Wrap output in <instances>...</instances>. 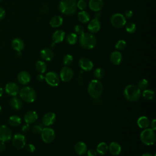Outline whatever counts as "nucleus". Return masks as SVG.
Wrapping results in <instances>:
<instances>
[{"mask_svg": "<svg viewBox=\"0 0 156 156\" xmlns=\"http://www.w3.org/2000/svg\"><path fill=\"white\" fill-rule=\"evenodd\" d=\"M123 95L126 99L130 102L137 101L141 97V90L139 88L133 84L127 85L123 91Z\"/></svg>", "mask_w": 156, "mask_h": 156, "instance_id": "1", "label": "nucleus"}, {"mask_svg": "<svg viewBox=\"0 0 156 156\" xmlns=\"http://www.w3.org/2000/svg\"><path fill=\"white\" fill-rule=\"evenodd\" d=\"M79 41L80 45L86 49H91L94 48L97 43L96 38L94 35L85 32L80 35Z\"/></svg>", "mask_w": 156, "mask_h": 156, "instance_id": "2", "label": "nucleus"}, {"mask_svg": "<svg viewBox=\"0 0 156 156\" xmlns=\"http://www.w3.org/2000/svg\"><path fill=\"white\" fill-rule=\"evenodd\" d=\"M87 91L89 95L94 99L99 98L103 91V85L98 79L91 80L88 85Z\"/></svg>", "mask_w": 156, "mask_h": 156, "instance_id": "3", "label": "nucleus"}, {"mask_svg": "<svg viewBox=\"0 0 156 156\" xmlns=\"http://www.w3.org/2000/svg\"><path fill=\"white\" fill-rule=\"evenodd\" d=\"M76 0H60L58 4V9L62 13L71 15L76 12Z\"/></svg>", "mask_w": 156, "mask_h": 156, "instance_id": "4", "label": "nucleus"}, {"mask_svg": "<svg viewBox=\"0 0 156 156\" xmlns=\"http://www.w3.org/2000/svg\"><path fill=\"white\" fill-rule=\"evenodd\" d=\"M21 99L27 103H32L36 99V92L34 88L29 86H25L19 91Z\"/></svg>", "mask_w": 156, "mask_h": 156, "instance_id": "5", "label": "nucleus"}, {"mask_svg": "<svg viewBox=\"0 0 156 156\" xmlns=\"http://www.w3.org/2000/svg\"><path fill=\"white\" fill-rule=\"evenodd\" d=\"M140 140L141 142L147 146L153 145L156 140L155 133L154 130L149 128L144 129L140 133Z\"/></svg>", "mask_w": 156, "mask_h": 156, "instance_id": "6", "label": "nucleus"}, {"mask_svg": "<svg viewBox=\"0 0 156 156\" xmlns=\"http://www.w3.org/2000/svg\"><path fill=\"white\" fill-rule=\"evenodd\" d=\"M41 137L44 143H51L55 138V131L51 127H44L41 132Z\"/></svg>", "mask_w": 156, "mask_h": 156, "instance_id": "7", "label": "nucleus"}, {"mask_svg": "<svg viewBox=\"0 0 156 156\" xmlns=\"http://www.w3.org/2000/svg\"><path fill=\"white\" fill-rule=\"evenodd\" d=\"M112 26L116 28H121L126 23V17L121 13H115L110 18Z\"/></svg>", "mask_w": 156, "mask_h": 156, "instance_id": "8", "label": "nucleus"}, {"mask_svg": "<svg viewBox=\"0 0 156 156\" xmlns=\"http://www.w3.org/2000/svg\"><path fill=\"white\" fill-rule=\"evenodd\" d=\"M12 144L16 149H23L26 144L25 136L20 133L15 134L12 137Z\"/></svg>", "mask_w": 156, "mask_h": 156, "instance_id": "9", "label": "nucleus"}, {"mask_svg": "<svg viewBox=\"0 0 156 156\" xmlns=\"http://www.w3.org/2000/svg\"><path fill=\"white\" fill-rule=\"evenodd\" d=\"M44 80L51 87H57L58 85L60 79V77L54 71H49L45 75Z\"/></svg>", "mask_w": 156, "mask_h": 156, "instance_id": "10", "label": "nucleus"}, {"mask_svg": "<svg viewBox=\"0 0 156 156\" xmlns=\"http://www.w3.org/2000/svg\"><path fill=\"white\" fill-rule=\"evenodd\" d=\"M73 76L74 73L73 69L68 66H65L60 71V79L65 82L70 81L73 78Z\"/></svg>", "mask_w": 156, "mask_h": 156, "instance_id": "11", "label": "nucleus"}, {"mask_svg": "<svg viewBox=\"0 0 156 156\" xmlns=\"http://www.w3.org/2000/svg\"><path fill=\"white\" fill-rule=\"evenodd\" d=\"M12 131L5 125L0 126V141L7 142L12 139Z\"/></svg>", "mask_w": 156, "mask_h": 156, "instance_id": "12", "label": "nucleus"}, {"mask_svg": "<svg viewBox=\"0 0 156 156\" xmlns=\"http://www.w3.org/2000/svg\"><path fill=\"white\" fill-rule=\"evenodd\" d=\"M6 93L11 96H16L19 93V87L15 82H9L5 86Z\"/></svg>", "mask_w": 156, "mask_h": 156, "instance_id": "13", "label": "nucleus"}, {"mask_svg": "<svg viewBox=\"0 0 156 156\" xmlns=\"http://www.w3.org/2000/svg\"><path fill=\"white\" fill-rule=\"evenodd\" d=\"M56 119L55 114L54 112H48L44 115L42 118V124L46 126L49 127L52 125Z\"/></svg>", "mask_w": 156, "mask_h": 156, "instance_id": "14", "label": "nucleus"}, {"mask_svg": "<svg viewBox=\"0 0 156 156\" xmlns=\"http://www.w3.org/2000/svg\"><path fill=\"white\" fill-rule=\"evenodd\" d=\"M79 65L85 71H90L93 68V62L88 58L82 57L79 60Z\"/></svg>", "mask_w": 156, "mask_h": 156, "instance_id": "15", "label": "nucleus"}, {"mask_svg": "<svg viewBox=\"0 0 156 156\" xmlns=\"http://www.w3.org/2000/svg\"><path fill=\"white\" fill-rule=\"evenodd\" d=\"M17 79L20 84L26 85L30 82L31 77L28 72L26 71H22L18 73L17 76Z\"/></svg>", "mask_w": 156, "mask_h": 156, "instance_id": "16", "label": "nucleus"}, {"mask_svg": "<svg viewBox=\"0 0 156 156\" xmlns=\"http://www.w3.org/2000/svg\"><path fill=\"white\" fill-rule=\"evenodd\" d=\"M87 28L88 30L92 34L98 32L101 29V23L99 20L95 18L91 20L88 24Z\"/></svg>", "mask_w": 156, "mask_h": 156, "instance_id": "17", "label": "nucleus"}, {"mask_svg": "<svg viewBox=\"0 0 156 156\" xmlns=\"http://www.w3.org/2000/svg\"><path fill=\"white\" fill-rule=\"evenodd\" d=\"M38 119V115L36 112L30 110L26 113L24 116V119L27 124L34 123Z\"/></svg>", "mask_w": 156, "mask_h": 156, "instance_id": "18", "label": "nucleus"}, {"mask_svg": "<svg viewBox=\"0 0 156 156\" xmlns=\"http://www.w3.org/2000/svg\"><path fill=\"white\" fill-rule=\"evenodd\" d=\"M108 151L112 155L117 156L119 155L121 152V146L118 142L113 141L110 143L108 146Z\"/></svg>", "mask_w": 156, "mask_h": 156, "instance_id": "19", "label": "nucleus"}, {"mask_svg": "<svg viewBox=\"0 0 156 156\" xmlns=\"http://www.w3.org/2000/svg\"><path fill=\"white\" fill-rule=\"evenodd\" d=\"M74 151L77 155H84L87 153V146L84 142L79 141L74 146Z\"/></svg>", "mask_w": 156, "mask_h": 156, "instance_id": "20", "label": "nucleus"}, {"mask_svg": "<svg viewBox=\"0 0 156 156\" xmlns=\"http://www.w3.org/2000/svg\"><path fill=\"white\" fill-rule=\"evenodd\" d=\"M88 5L91 10L99 12L103 7L104 3L102 0H90Z\"/></svg>", "mask_w": 156, "mask_h": 156, "instance_id": "21", "label": "nucleus"}, {"mask_svg": "<svg viewBox=\"0 0 156 156\" xmlns=\"http://www.w3.org/2000/svg\"><path fill=\"white\" fill-rule=\"evenodd\" d=\"M110 59L111 62L115 65H118L121 63L122 60V56L120 52L118 51H113L111 53Z\"/></svg>", "mask_w": 156, "mask_h": 156, "instance_id": "22", "label": "nucleus"}, {"mask_svg": "<svg viewBox=\"0 0 156 156\" xmlns=\"http://www.w3.org/2000/svg\"><path fill=\"white\" fill-rule=\"evenodd\" d=\"M24 46V44L23 41L19 38H14L12 41V47L13 49L17 51L18 52H20L23 49Z\"/></svg>", "mask_w": 156, "mask_h": 156, "instance_id": "23", "label": "nucleus"}, {"mask_svg": "<svg viewBox=\"0 0 156 156\" xmlns=\"http://www.w3.org/2000/svg\"><path fill=\"white\" fill-rule=\"evenodd\" d=\"M40 56L45 61H51L54 57V52L51 49L44 48L40 51Z\"/></svg>", "mask_w": 156, "mask_h": 156, "instance_id": "24", "label": "nucleus"}, {"mask_svg": "<svg viewBox=\"0 0 156 156\" xmlns=\"http://www.w3.org/2000/svg\"><path fill=\"white\" fill-rule=\"evenodd\" d=\"M65 36V33L63 30H57L53 33L52 35V39L54 43H60L63 40Z\"/></svg>", "mask_w": 156, "mask_h": 156, "instance_id": "25", "label": "nucleus"}, {"mask_svg": "<svg viewBox=\"0 0 156 156\" xmlns=\"http://www.w3.org/2000/svg\"><path fill=\"white\" fill-rule=\"evenodd\" d=\"M137 125L141 129H146L150 125V120L145 116H140L137 119Z\"/></svg>", "mask_w": 156, "mask_h": 156, "instance_id": "26", "label": "nucleus"}, {"mask_svg": "<svg viewBox=\"0 0 156 156\" xmlns=\"http://www.w3.org/2000/svg\"><path fill=\"white\" fill-rule=\"evenodd\" d=\"M11 107L15 110H20L23 106V102L20 98L16 96H13L10 101Z\"/></svg>", "mask_w": 156, "mask_h": 156, "instance_id": "27", "label": "nucleus"}, {"mask_svg": "<svg viewBox=\"0 0 156 156\" xmlns=\"http://www.w3.org/2000/svg\"><path fill=\"white\" fill-rule=\"evenodd\" d=\"M63 18L62 16H59V15H56V16H53L50 21H49V24L51 25V26L52 27H58L59 26H60L62 23H63Z\"/></svg>", "mask_w": 156, "mask_h": 156, "instance_id": "28", "label": "nucleus"}, {"mask_svg": "<svg viewBox=\"0 0 156 156\" xmlns=\"http://www.w3.org/2000/svg\"><path fill=\"white\" fill-rule=\"evenodd\" d=\"M78 20L82 23H87L90 20V16L89 13L84 10H81L79 12L78 15Z\"/></svg>", "mask_w": 156, "mask_h": 156, "instance_id": "29", "label": "nucleus"}, {"mask_svg": "<svg viewBox=\"0 0 156 156\" xmlns=\"http://www.w3.org/2000/svg\"><path fill=\"white\" fill-rule=\"evenodd\" d=\"M108 150V146L105 142H101L98 144L96 147V152L98 154L103 155H105Z\"/></svg>", "mask_w": 156, "mask_h": 156, "instance_id": "30", "label": "nucleus"}, {"mask_svg": "<svg viewBox=\"0 0 156 156\" xmlns=\"http://www.w3.org/2000/svg\"><path fill=\"white\" fill-rule=\"evenodd\" d=\"M9 124L13 127H16L21 124V119L20 116L17 115H12L9 117L8 120Z\"/></svg>", "mask_w": 156, "mask_h": 156, "instance_id": "31", "label": "nucleus"}, {"mask_svg": "<svg viewBox=\"0 0 156 156\" xmlns=\"http://www.w3.org/2000/svg\"><path fill=\"white\" fill-rule=\"evenodd\" d=\"M35 68L38 73L43 74L46 71L47 65L44 62L41 60H38L35 63Z\"/></svg>", "mask_w": 156, "mask_h": 156, "instance_id": "32", "label": "nucleus"}, {"mask_svg": "<svg viewBox=\"0 0 156 156\" xmlns=\"http://www.w3.org/2000/svg\"><path fill=\"white\" fill-rule=\"evenodd\" d=\"M143 97L146 100H152L154 98V92L152 90L146 89L142 93Z\"/></svg>", "mask_w": 156, "mask_h": 156, "instance_id": "33", "label": "nucleus"}, {"mask_svg": "<svg viewBox=\"0 0 156 156\" xmlns=\"http://www.w3.org/2000/svg\"><path fill=\"white\" fill-rule=\"evenodd\" d=\"M77 41V35L74 33H70L66 37V41L69 44H74Z\"/></svg>", "mask_w": 156, "mask_h": 156, "instance_id": "34", "label": "nucleus"}, {"mask_svg": "<svg viewBox=\"0 0 156 156\" xmlns=\"http://www.w3.org/2000/svg\"><path fill=\"white\" fill-rule=\"evenodd\" d=\"M93 74L97 79H101L104 77L105 73L104 69L101 68H98L94 71Z\"/></svg>", "mask_w": 156, "mask_h": 156, "instance_id": "35", "label": "nucleus"}, {"mask_svg": "<svg viewBox=\"0 0 156 156\" xmlns=\"http://www.w3.org/2000/svg\"><path fill=\"white\" fill-rule=\"evenodd\" d=\"M148 86H149V82H148L147 80H146V79H141L138 82V85H137V87L139 88V89L140 90H144L147 89Z\"/></svg>", "mask_w": 156, "mask_h": 156, "instance_id": "36", "label": "nucleus"}, {"mask_svg": "<svg viewBox=\"0 0 156 156\" xmlns=\"http://www.w3.org/2000/svg\"><path fill=\"white\" fill-rule=\"evenodd\" d=\"M73 62V57L70 54H66L63 58V64L66 66H68L69 65H71Z\"/></svg>", "mask_w": 156, "mask_h": 156, "instance_id": "37", "label": "nucleus"}, {"mask_svg": "<svg viewBox=\"0 0 156 156\" xmlns=\"http://www.w3.org/2000/svg\"><path fill=\"white\" fill-rule=\"evenodd\" d=\"M136 29V27L135 23H129L127 24L126 27V31L129 34H133L135 32Z\"/></svg>", "mask_w": 156, "mask_h": 156, "instance_id": "38", "label": "nucleus"}, {"mask_svg": "<svg viewBox=\"0 0 156 156\" xmlns=\"http://www.w3.org/2000/svg\"><path fill=\"white\" fill-rule=\"evenodd\" d=\"M43 129V124H37L32 126V131L35 134H40L41 133Z\"/></svg>", "mask_w": 156, "mask_h": 156, "instance_id": "39", "label": "nucleus"}, {"mask_svg": "<svg viewBox=\"0 0 156 156\" xmlns=\"http://www.w3.org/2000/svg\"><path fill=\"white\" fill-rule=\"evenodd\" d=\"M126 47V42L123 40H118L115 44V48L117 50H123Z\"/></svg>", "mask_w": 156, "mask_h": 156, "instance_id": "40", "label": "nucleus"}, {"mask_svg": "<svg viewBox=\"0 0 156 156\" xmlns=\"http://www.w3.org/2000/svg\"><path fill=\"white\" fill-rule=\"evenodd\" d=\"M87 4L85 0H79L76 4L77 8H78L80 10H85L87 7Z\"/></svg>", "mask_w": 156, "mask_h": 156, "instance_id": "41", "label": "nucleus"}, {"mask_svg": "<svg viewBox=\"0 0 156 156\" xmlns=\"http://www.w3.org/2000/svg\"><path fill=\"white\" fill-rule=\"evenodd\" d=\"M74 30H75L76 34H78V35H81L82 34H83L84 32L83 27L80 24H77L75 26Z\"/></svg>", "mask_w": 156, "mask_h": 156, "instance_id": "42", "label": "nucleus"}, {"mask_svg": "<svg viewBox=\"0 0 156 156\" xmlns=\"http://www.w3.org/2000/svg\"><path fill=\"white\" fill-rule=\"evenodd\" d=\"M24 147H25L26 150L27 152H30V153L34 152L35 151V146H34V144H30V143L27 144H26Z\"/></svg>", "mask_w": 156, "mask_h": 156, "instance_id": "43", "label": "nucleus"}, {"mask_svg": "<svg viewBox=\"0 0 156 156\" xmlns=\"http://www.w3.org/2000/svg\"><path fill=\"white\" fill-rule=\"evenodd\" d=\"M87 153L88 156H97L98 154L96 151L93 149H90L89 150H87Z\"/></svg>", "mask_w": 156, "mask_h": 156, "instance_id": "44", "label": "nucleus"}, {"mask_svg": "<svg viewBox=\"0 0 156 156\" xmlns=\"http://www.w3.org/2000/svg\"><path fill=\"white\" fill-rule=\"evenodd\" d=\"M151 126V129L155 130H156V119H153L151 121H150V125Z\"/></svg>", "mask_w": 156, "mask_h": 156, "instance_id": "45", "label": "nucleus"}, {"mask_svg": "<svg viewBox=\"0 0 156 156\" xmlns=\"http://www.w3.org/2000/svg\"><path fill=\"white\" fill-rule=\"evenodd\" d=\"M5 16V11L2 7H0V20H2L4 18Z\"/></svg>", "mask_w": 156, "mask_h": 156, "instance_id": "46", "label": "nucleus"}, {"mask_svg": "<svg viewBox=\"0 0 156 156\" xmlns=\"http://www.w3.org/2000/svg\"><path fill=\"white\" fill-rule=\"evenodd\" d=\"M29 129H30V126H29V124L26 123V124L23 125V127H22V131L24 132H28L29 130Z\"/></svg>", "mask_w": 156, "mask_h": 156, "instance_id": "47", "label": "nucleus"}, {"mask_svg": "<svg viewBox=\"0 0 156 156\" xmlns=\"http://www.w3.org/2000/svg\"><path fill=\"white\" fill-rule=\"evenodd\" d=\"M6 147V146L4 142L0 141V152H2L5 151Z\"/></svg>", "mask_w": 156, "mask_h": 156, "instance_id": "48", "label": "nucleus"}, {"mask_svg": "<svg viewBox=\"0 0 156 156\" xmlns=\"http://www.w3.org/2000/svg\"><path fill=\"white\" fill-rule=\"evenodd\" d=\"M37 79L38 81L39 82H43L44 80V76L42 74H40L38 75H37Z\"/></svg>", "mask_w": 156, "mask_h": 156, "instance_id": "49", "label": "nucleus"}, {"mask_svg": "<svg viewBox=\"0 0 156 156\" xmlns=\"http://www.w3.org/2000/svg\"><path fill=\"white\" fill-rule=\"evenodd\" d=\"M132 15H133V12L131 10H127L125 13V16L127 18H131L132 16Z\"/></svg>", "mask_w": 156, "mask_h": 156, "instance_id": "50", "label": "nucleus"}, {"mask_svg": "<svg viewBox=\"0 0 156 156\" xmlns=\"http://www.w3.org/2000/svg\"><path fill=\"white\" fill-rule=\"evenodd\" d=\"M94 16H95V19L99 20L101 18V14L100 12H96V13L94 15Z\"/></svg>", "mask_w": 156, "mask_h": 156, "instance_id": "51", "label": "nucleus"}, {"mask_svg": "<svg viewBox=\"0 0 156 156\" xmlns=\"http://www.w3.org/2000/svg\"><path fill=\"white\" fill-rule=\"evenodd\" d=\"M141 156H153V155L150 153H144ZM154 156H155V155H154Z\"/></svg>", "mask_w": 156, "mask_h": 156, "instance_id": "52", "label": "nucleus"}, {"mask_svg": "<svg viewBox=\"0 0 156 156\" xmlns=\"http://www.w3.org/2000/svg\"><path fill=\"white\" fill-rule=\"evenodd\" d=\"M3 94V89L0 87V98L2 96Z\"/></svg>", "mask_w": 156, "mask_h": 156, "instance_id": "53", "label": "nucleus"}, {"mask_svg": "<svg viewBox=\"0 0 156 156\" xmlns=\"http://www.w3.org/2000/svg\"><path fill=\"white\" fill-rule=\"evenodd\" d=\"M1 107L0 105V113H1Z\"/></svg>", "mask_w": 156, "mask_h": 156, "instance_id": "54", "label": "nucleus"}, {"mask_svg": "<svg viewBox=\"0 0 156 156\" xmlns=\"http://www.w3.org/2000/svg\"><path fill=\"white\" fill-rule=\"evenodd\" d=\"M85 1H90V0H85Z\"/></svg>", "mask_w": 156, "mask_h": 156, "instance_id": "55", "label": "nucleus"}, {"mask_svg": "<svg viewBox=\"0 0 156 156\" xmlns=\"http://www.w3.org/2000/svg\"><path fill=\"white\" fill-rule=\"evenodd\" d=\"M1 0H0V2H1Z\"/></svg>", "mask_w": 156, "mask_h": 156, "instance_id": "56", "label": "nucleus"}]
</instances>
